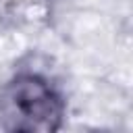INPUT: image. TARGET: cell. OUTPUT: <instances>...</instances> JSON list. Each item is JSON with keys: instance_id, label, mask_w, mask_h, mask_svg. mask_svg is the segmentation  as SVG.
<instances>
[{"instance_id": "obj_1", "label": "cell", "mask_w": 133, "mask_h": 133, "mask_svg": "<svg viewBox=\"0 0 133 133\" xmlns=\"http://www.w3.org/2000/svg\"><path fill=\"white\" fill-rule=\"evenodd\" d=\"M64 116L62 94L37 73H19L0 89V127L17 133H50Z\"/></svg>"}]
</instances>
